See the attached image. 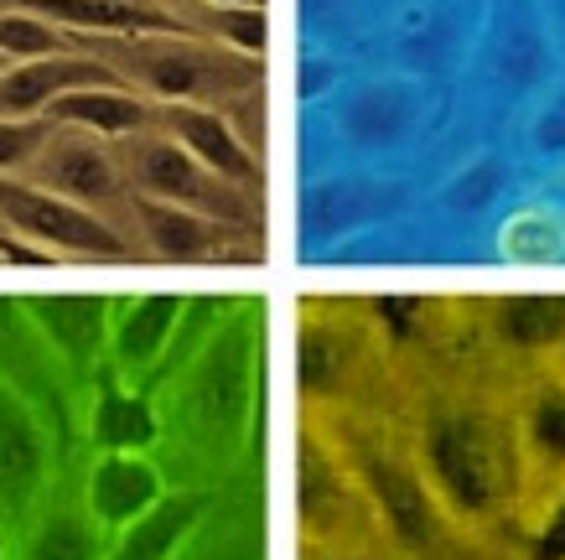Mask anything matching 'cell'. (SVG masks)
<instances>
[{"label": "cell", "instance_id": "obj_25", "mask_svg": "<svg viewBox=\"0 0 565 560\" xmlns=\"http://www.w3.org/2000/svg\"><path fill=\"white\" fill-rule=\"evenodd\" d=\"M353 353L343 348V332L338 327H307V338H301V384L311 394H332L338 390V379L348 373Z\"/></svg>", "mask_w": 565, "mask_h": 560}, {"label": "cell", "instance_id": "obj_9", "mask_svg": "<svg viewBox=\"0 0 565 560\" xmlns=\"http://www.w3.org/2000/svg\"><path fill=\"white\" fill-rule=\"evenodd\" d=\"M0 379L52 425V436H68L73 379L52 358L26 302H17V296H0Z\"/></svg>", "mask_w": 565, "mask_h": 560}, {"label": "cell", "instance_id": "obj_10", "mask_svg": "<svg viewBox=\"0 0 565 560\" xmlns=\"http://www.w3.org/2000/svg\"><path fill=\"white\" fill-rule=\"evenodd\" d=\"M182 311H188L182 296H130V302H115L104 373H115L125 384H140V390H156L161 373H167V358L177 348V332H182Z\"/></svg>", "mask_w": 565, "mask_h": 560}, {"label": "cell", "instance_id": "obj_7", "mask_svg": "<svg viewBox=\"0 0 565 560\" xmlns=\"http://www.w3.org/2000/svg\"><path fill=\"white\" fill-rule=\"evenodd\" d=\"M21 177H32L36 187H47L78 208H94L109 223H115V213H130V182H125L120 156L104 146V136H88L73 125H52L47 146L36 151V161Z\"/></svg>", "mask_w": 565, "mask_h": 560}, {"label": "cell", "instance_id": "obj_23", "mask_svg": "<svg viewBox=\"0 0 565 560\" xmlns=\"http://www.w3.org/2000/svg\"><path fill=\"white\" fill-rule=\"evenodd\" d=\"M519 442H524L530 462H545V467L565 473V379L540 384V390L524 400V415H519Z\"/></svg>", "mask_w": 565, "mask_h": 560}, {"label": "cell", "instance_id": "obj_1", "mask_svg": "<svg viewBox=\"0 0 565 560\" xmlns=\"http://www.w3.org/2000/svg\"><path fill=\"white\" fill-rule=\"evenodd\" d=\"M255 384H259V306L234 302L203 338V348L172 373V415L167 431L182 436L192 457L207 473L234 467L249 436V415H255Z\"/></svg>", "mask_w": 565, "mask_h": 560}, {"label": "cell", "instance_id": "obj_31", "mask_svg": "<svg viewBox=\"0 0 565 560\" xmlns=\"http://www.w3.org/2000/svg\"><path fill=\"white\" fill-rule=\"evenodd\" d=\"M0 560H17V545H11V525L0 519Z\"/></svg>", "mask_w": 565, "mask_h": 560}, {"label": "cell", "instance_id": "obj_2", "mask_svg": "<svg viewBox=\"0 0 565 560\" xmlns=\"http://www.w3.org/2000/svg\"><path fill=\"white\" fill-rule=\"evenodd\" d=\"M420 473L441 509L462 525H488L519 504L530 452L519 425L478 405H441L420 425Z\"/></svg>", "mask_w": 565, "mask_h": 560}, {"label": "cell", "instance_id": "obj_27", "mask_svg": "<svg viewBox=\"0 0 565 560\" xmlns=\"http://www.w3.org/2000/svg\"><path fill=\"white\" fill-rule=\"evenodd\" d=\"M47 136H52L47 115H36V119L0 115V177H21L36 161V151L47 146Z\"/></svg>", "mask_w": 565, "mask_h": 560}, {"label": "cell", "instance_id": "obj_30", "mask_svg": "<svg viewBox=\"0 0 565 560\" xmlns=\"http://www.w3.org/2000/svg\"><path fill=\"white\" fill-rule=\"evenodd\" d=\"M317 560H390V556H374V550H363V545H348V550H322Z\"/></svg>", "mask_w": 565, "mask_h": 560}, {"label": "cell", "instance_id": "obj_18", "mask_svg": "<svg viewBox=\"0 0 565 560\" xmlns=\"http://www.w3.org/2000/svg\"><path fill=\"white\" fill-rule=\"evenodd\" d=\"M213 498H218L213 488H172L151 514H140L130 529L104 540V560H177L203 529Z\"/></svg>", "mask_w": 565, "mask_h": 560}, {"label": "cell", "instance_id": "obj_17", "mask_svg": "<svg viewBox=\"0 0 565 560\" xmlns=\"http://www.w3.org/2000/svg\"><path fill=\"white\" fill-rule=\"evenodd\" d=\"M84 431L94 452H151L167 436V415H161L151 390L125 384L115 373H99V384L88 394Z\"/></svg>", "mask_w": 565, "mask_h": 560}, {"label": "cell", "instance_id": "obj_3", "mask_svg": "<svg viewBox=\"0 0 565 560\" xmlns=\"http://www.w3.org/2000/svg\"><path fill=\"white\" fill-rule=\"evenodd\" d=\"M104 63L120 68V78H136L146 99L161 104H218L255 88V57H239L228 47H198L182 32L161 36H120Z\"/></svg>", "mask_w": 565, "mask_h": 560}, {"label": "cell", "instance_id": "obj_11", "mask_svg": "<svg viewBox=\"0 0 565 560\" xmlns=\"http://www.w3.org/2000/svg\"><path fill=\"white\" fill-rule=\"evenodd\" d=\"M296 488H301L296 493L301 529H307V540H317V545H332V550H338V535H353V525L374 519L353 462H343L338 452H322V442H317L311 431H307V442H301Z\"/></svg>", "mask_w": 565, "mask_h": 560}, {"label": "cell", "instance_id": "obj_8", "mask_svg": "<svg viewBox=\"0 0 565 560\" xmlns=\"http://www.w3.org/2000/svg\"><path fill=\"white\" fill-rule=\"evenodd\" d=\"M52 477V425L0 379V519L32 525Z\"/></svg>", "mask_w": 565, "mask_h": 560}, {"label": "cell", "instance_id": "obj_28", "mask_svg": "<svg viewBox=\"0 0 565 560\" xmlns=\"http://www.w3.org/2000/svg\"><path fill=\"white\" fill-rule=\"evenodd\" d=\"M530 560H565V488L555 493V504L530 535Z\"/></svg>", "mask_w": 565, "mask_h": 560}, {"label": "cell", "instance_id": "obj_16", "mask_svg": "<svg viewBox=\"0 0 565 560\" xmlns=\"http://www.w3.org/2000/svg\"><path fill=\"white\" fill-rule=\"evenodd\" d=\"M156 125H161L177 146H188L207 171H218L228 182L255 187L259 192L255 146L239 136V125L223 115L218 104H161V109H156Z\"/></svg>", "mask_w": 565, "mask_h": 560}, {"label": "cell", "instance_id": "obj_4", "mask_svg": "<svg viewBox=\"0 0 565 560\" xmlns=\"http://www.w3.org/2000/svg\"><path fill=\"white\" fill-rule=\"evenodd\" d=\"M120 167L130 192H146V198H167V203H182L203 219L234 223V229H249L259 234V208H255V187H239L207 171L188 146H177L161 125L140 130V136L120 140Z\"/></svg>", "mask_w": 565, "mask_h": 560}, {"label": "cell", "instance_id": "obj_20", "mask_svg": "<svg viewBox=\"0 0 565 560\" xmlns=\"http://www.w3.org/2000/svg\"><path fill=\"white\" fill-rule=\"evenodd\" d=\"M488 332L509 353H555L565 348V296H503L488 306Z\"/></svg>", "mask_w": 565, "mask_h": 560}, {"label": "cell", "instance_id": "obj_26", "mask_svg": "<svg viewBox=\"0 0 565 560\" xmlns=\"http://www.w3.org/2000/svg\"><path fill=\"white\" fill-rule=\"evenodd\" d=\"M207 27L218 36V47L239 52V57H259L265 52V6H228V11H213L207 6Z\"/></svg>", "mask_w": 565, "mask_h": 560}, {"label": "cell", "instance_id": "obj_24", "mask_svg": "<svg viewBox=\"0 0 565 560\" xmlns=\"http://www.w3.org/2000/svg\"><path fill=\"white\" fill-rule=\"evenodd\" d=\"M52 52H73L68 32L52 21L21 11V6H0V57L6 63H26V57H52Z\"/></svg>", "mask_w": 565, "mask_h": 560}, {"label": "cell", "instance_id": "obj_22", "mask_svg": "<svg viewBox=\"0 0 565 560\" xmlns=\"http://www.w3.org/2000/svg\"><path fill=\"white\" fill-rule=\"evenodd\" d=\"M177 560H265L259 550V525L244 514L239 498H213L203 529L188 540Z\"/></svg>", "mask_w": 565, "mask_h": 560}, {"label": "cell", "instance_id": "obj_15", "mask_svg": "<svg viewBox=\"0 0 565 560\" xmlns=\"http://www.w3.org/2000/svg\"><path fill=\"white\" fill-rule=\"evenodd\" d=\"M88 84H125V78L104 57H88L78 47L52 52V57H26V63H6L0 68V115L36 119V115H47L63 94L88 88Z\"/></svg>", "mask_w": 565, "mask_h": 560}, {"label": "cell", "instance_id": "obj_29", "mask_svg": "<svg viewBox=\"0 0 565 560\" xmlns=\"http://www.w3.org/2000/svg\"><path fill=\"white\" fill-rule=\"evenodd\" d=\"M540 146H550V151H565V94L550 104L545 115H540Z\"/></svg>", "mask_w": 565, "mask_h": 560}, {"label": "cell", "instance_id": "obj_12", "mask_svg": "<svg viewBox=\"0 0 565 560\" xmlns=\"http://www.w3.org/2000/svg\"><path fill=\"white\" fill-rule=\"evenodd\" d=\"M130 219H136V234L146 239V250H151L156 260H167V265L234 260V255H244V234H249V229L203 219V213H192V208L167 203V198H146V192H130Z\"/></svg>", "mask_w": 565, "mask_h": 560}, {"label": "cell", "instance_id": "obj_19", "mask_svg": "<svg viewBox=\"0 0 565 560\" xmlns=\"http://www.w3.org/2000/svg\"><path fill=\"white\" fill-rule=\"evenodd\" d=\"M52 125H73V130H88V136L104 140H130L140 130L156 125V104L140 94V88L125 84H88L73 88L47 109Z\"/></svg>", "mask_w": 565, "mask_h": 560}, {"label": "cell", "instance_id": "obj_6", "mask_svg": "<svg viewBox=\"0 0 565 560\" xmlns=\"http://www.w3.org/2000/svg\"><path fill=\"white\" fill-rule=\"evenodd\" d=\"M353 473H359L363 498H369L379 529H384L399 550H411V556H430V550L441 545L451 514H446L441 498L430 493L420 462H405V457H394L390 446L369 442V452L353 457Z\"/></svg>", "mask_w": 565, "mask_h": 560}, {"label": "cell", "instance_id": "obj_5", "mask_svg": "<svg viewBox=\"0 0 565 560\" xmlns=\"http://www.w3.org/2000/svg\"><path fill=\"white\" fill-rule=\"evenodd\" d=\"M0 223L42 260H84V265H120L130 260L120 223L99 219L94 208L57 198L32 177H0Z\"/></svg>", "mask_w": 565, "mask_h": 560}, {"label": "cell", "instance_id": "obj_32", "mask_svg": "<svg viewBox=\"0 0 565 560\" xmlns=\"http://www.w3.org/2000/svg\"><path fill=\"white\" fill-rule=\"evenodd\" d=\"M203 6H213V11H228V6H265V0H203Z\"/></svg>", "mask_w": 565, "mask_h": 560}, {"label": "cell", "instance_id": "obj_21", "mask_svg": "<svg viewBox=\"0 0 565 560\" xmlns=\"http://www.w3.org/2000/svg\"><path fill=\"white\" fill-rule=\"evenodd\" d=\"M104 540L109 535L88 519L84 504H52L32 514L17 560H104Z\"/></svg>", "mask_w": 565, "mask_h": 560}, {"label": "cell", "instance_id": "obj_14", "mask_svg": "<svg viewBox=\"0 0 565 560\" xmlns=\"http://www.w3.org/2000/svg\"><path fill=\"white\" fill-rule=\"evenodd\" d=\"M36 332L52 348V358L63 363L73 384H88L104 373V353H109V317L115 302L104 296H32L26 302Z\"/></svg>", "mask_w": 565, "mask_h": 560}, {"label": "cell", "instance_id": "obj_13", "mask_svg": "<svg viewBox=\"0 0 565 560\" xmlns=\"http://www.w3.org/2000/svg\"><path fill=\"white\" fill-rule=\"evenodd\" d=\"M167 493H172L167 467L151 452H94L84 477V509L104 535H120L140 514H151Z\"/></svg>", "mask_w": 565, "mask_h": 560}, {"label": "cell", "instance_id": "obj_33", "mask_svg": "<svg viewBox=\"0 0 565 560\" xmlns=\"http://www.w3.org/2000/svg\"><path fill=\"white\" fill-rule=\"evenodd\" d=\"M0 68H6V57H0Z\"/></svg>", "mask_w": 565, "mask_h": 560}]
</instances>
